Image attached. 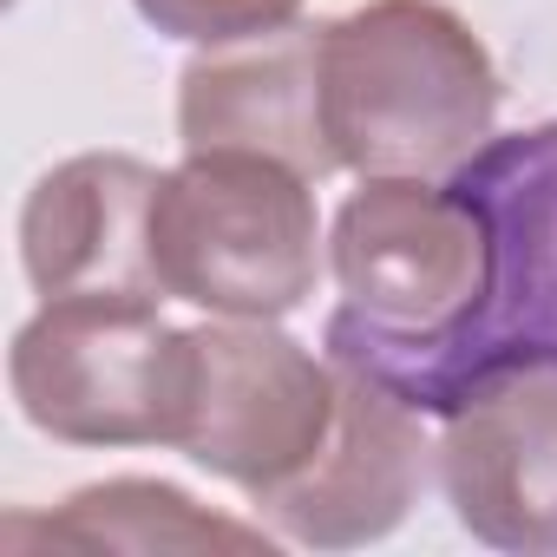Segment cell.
<instances>
[{"label":"cell","mask_w":557,"mask_h":557,"mask_svg":"<svg viewBox=\"0 0 557 557\" xmlns=\"http://www.w3.org/2000/svg\"><path fill=\"white\" fill-rule=\"evenodd\" d=\"M158 171L125 151H92L47 171L21 216V256L40 296H164L151 262Z\"/></svg>","instance_id":"10"},{"label":"cell","mask_w":557,"mask_h":557,"mask_svg":"<svg viewBox=\"0 0 557 557\" xmlns=\"http://www.w3.org/2000/svg\"><path fill=\"white\" fill-rule=\"evenodd\" d=\"M446 184L485 230L479 296L420 335L374 329L348 309L329 322V355L374 374L426 420H446L498 374L557 368V119L485 138Z\"/></svg>","instance_id":"1"},{"label":"cell","mask_w":557,"mask_h":557,"mask_svg":"<svg viewBox=\"0 0 557 557\" xmlns=\"http://www.w3.org/2000/svg\"><path fill=\"white\" fill-rule=\"evenodd\" d=\"M296 8L302 0H138V14L158 34H177V40H197V47L283 27V21H296Z\"/></svg>","instance_id":"12"},{"label":"cell","mask_w":557,"mask_h":557,"mask_svg":"<svg viewBox=\"0 0 557 557\" xmlns=\"http://www.w3.org/2000/svg\"><path fill=\"white\" fill-rule=\"evenodd\" d=\"M440 485L498 550H557V368H518L446 413Z\"/></svg>","instance_id":"8"},{"label":"cell","mask_w":557,"mask_h":557,"mask_svg":"<svg viewBox=\"0 0 557 557\" xmlns=\"http://www.w3.org/2000/svg\"><path fill=\"white\" fill-rule=\"evenodd\" d=\"M0 550H262V531L190 505L158 479H112L73 492L60 511H14Z\"/></svg>","instance_id":"11"},{"label":"cell","mask_w":557,"mask_h":557,"mask_svg":"<svg viewBox=\"0 0 557 557\" xmlns=\"http://www.w3.org/2000/svg\"><path fill=\"white\" fill-rule=\"evenodd\" d=\"M190 335L158 296H47L14 335L21 413L73 446H177Z\"/></svg>","instance_id":"4"},{"label":"cell","mask_w":557,"mask_h":557,"mask_svg":"<svg viewBox=\"0 0 557 557\" xmlns=\"http://www.w3.org/2000/svg\"><path fill=\"white\" fill-rule=\"evenodd\" d=\"M335 394L342 400H335V433L322 459L256 498L275 518V531H289L302 544H329V550L394 531L426 485V433H420L426 413H413L394 387H381L348 361H335Z\"/></svg>","instance_id":"9"},{"label":"cell","mask_w":557,"mask_h":557,"mask_svg":"<svg viewBox=\"0 0 557 557\" xmlns=\"http://www.w3.org/2000/svg\"><path fill=\"white\" fill-rule=\"evenodd\" d=\"M315 177L262 151H190L151 203V262L177 302L269 322L315 289Z\"/></svg>","instance_id":"3"},{"label":"cell","mask_w":557,"mask_h":557,"mask_svg":"<svg viewBox=\"0 0 557 557\" xmlns=\"http://www.w3.org/2000/svg\"><path fill=\"white\" fill-rule=\"evenodd\" d=\"M329 27L283 21L243 40H216L184 66L177 132L190 151H262L302 177L342 171L322 106Z\"/></svg>","instance_id":"7"},{"label":"cell","mask_w":557,"mask_h":557,"mask_svg":"<svg viewBox=\"0 0 557 557\" xmlns=\"http://www.w3.org/2000/svg\"><path fill=\"white\" fill-rule=\"evenodd\" d=\"M322 106L335 158L361 177H453L498 112L479 34L440 0H368L329 27Z\"/></svg>","instance_id":"2"},{"label":"cell","mask_w":557,"mask_h":557,"mask_svg":"<svg viewBox=\"0 0 557 557\" xmlns=\"http://www.w3.org/2000/svg\"><path fill=\"white\" fill-rule=\"evenodd\" d=\"M335 275L348 315L374 329H440L485 283V230L453 184L368 177L335 216Z\"/></svg>","instance_id":"6"},{"label":"cell","mask_w":557,"mask_h":557,"mask_svg":"<svg viewBox=\"0 0 557 557\" xmlns=\"http://www.w3.org/2000/svg\"><path fill=\"white\" fill-rule=\"evenodd\" d=\"M335 361H315L302 342L262 322L190 329V381L177 446L243 485L249 498L309 472L335 433Z\"/></svg>","instance_id":"5"}]
</instances>
